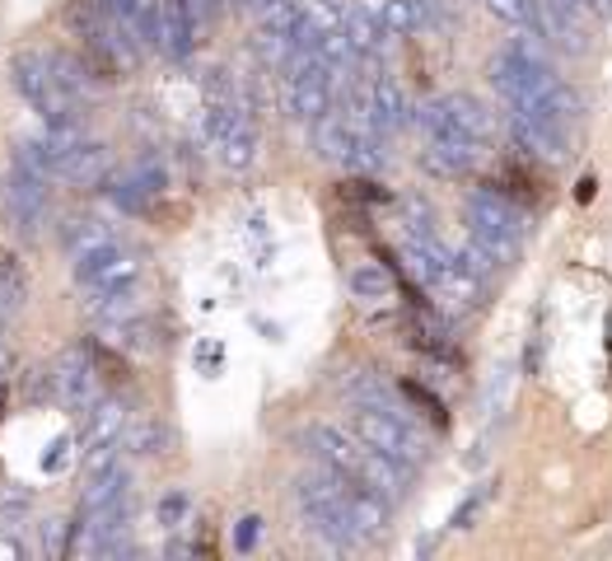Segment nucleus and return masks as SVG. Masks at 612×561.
<instances>
[{"mask_svg": "<svg viewBox=\"0 0 612 561\" xmlns=\"http://www.w3.org/2000/svg\"><path fill=\"white\" fill-rule=\"evenodd\" d=\"M309 449L313 459L346 472V478H360L365 486H374L379 496L389 501H407L412 491V468H402L389 454H379L374 445H365L360 435H346L342 426H309Z\"/></svg>", "mask_w": 612, "mask_h": 561, "instance_id": "nucleus-1", "label": "nucleus"}, {"mask_svg": "<svg viewBox=\"0 0 612 561\" xmlns=\"http://www.w3.org/2000/svg\"><path fill=\"white\" fill-rule=\"evenodd\" d=\"M467 220V239L496 262V267H510L523 253V206H515L496 183L477 187L463 206Z\"/></svg>", "mask_w": 612, "mask_h": 561, "instance_id": "nucleus-2", "label": "nucleus"}, {"mask_svg": "<svg viewBox=\"0 0 612 561\" xmlns=\"http://www.w3.org/2000/svg\"><path fill=\"white\" fill-rule=\"evenodd\" d=\"M295 501H300L304 524L327 542V548H356V542H365L360 529H356V519H351V511H346L337 472H332L327 463L304 472V478L295 482Z\"/></svg>", "mask_w": 612, "mask_h": 561, "instance_id": "nucleus-3", "label": "nucleus"}, {"mask_svg": "<svg viewBox=\"0 0 612 561\" xmlns=\"http://www.w3.org/2000/svg\"><path fill=\"white\" fill-rule=\"evenodd\" d=\"M351 426L365 445H374L379 454H389L402 468H422L430 459V440L422 435V426L407 412L393 408H365V402H351Z\"/></svg>", "mask_w": 612, "mask_h": 561, "instance_id": "nucleus-4", "label": "nucleus"}, {"mask_svg": "<svg viewBox=\"0 0 612 561\" xmlns=\"http://www.w3.org/2000/svg\"><path fill=\"white\" fill-rule=\"evenodd\" d=\"M10 76H14V90L33 103V113H38L47 127H80V99L57 80V70L47 66V57L20 51V57L10 61Z\"/></svg>", "mask_w": 612, "mask_h": 561, "instance_id": "nucleus-5", "label": "nucleus"}, {"mask_svg": "<svg viewBox=\"0 0 612 561\" xmlns=\"http://www.w3.org/2000/svg\"><path fill=\"white\" fill-rule=\"evenodd\" d=\"M141 280V257L131 249H122L117 239H103L94 249L76 253V286L84 295H113V290H131Z\"/></svg>", "mask_w": 612, "mask_h": 561, "instance_id": "nucleus-6", "label": "nucleus"}, {"mask_svg": "<svg viewBox=\"0 0 612 561\" xmlns=\"http://www.w3.org/2000/svg\"><path fill=\"white\" fill-rule=\"evenodd\" d=\"M286 103H290L295 117L313 122V127H319L332 108V70L304 47L295 51L290 66H286Z\"/></svg>", "mask_w": 612, "mask_h": 561, "instance_id": "nucleus-7", "label": "nucleus"}, {"mask_svg": "<svg viewBox=\"0 0 612 561\" xmlns=\"http://www.w3.org/2000/svg\"><path fill=\"white\" fill-rule=\"evenodd\" d=\"M5 220L20 234H38L47 220V173L38 164H28L24 154H14L10 169V187H5Z\"/></svg>", "mask_w": 612, "mask_h": 561, "instance_id": "nucleus-8", "label": "nucleus"}, {"mask_svg": "<svg viewBox=\"0 0 612 561\" xmlns=\"http://www.w3.org/2000/svg\"><path fill=\"white\" fill-rule=\"evenodd\" d=\"M51 383H57V402H66L71 412H90L94 402L103 398L99 389V370H94V360H90V342H80L71 346L66 356L51 365Z\"/></svg>", "mask_w": 612, "mask_h": 561, "instance_id": "nucleus-9", "label": "nucleus"}, {"mask_svg": "<svg viewBox=\"0 0 612 561\" xmlns=\"http://www.w3.org/2000/svg\"><path fill=\"white\" fill-rule=\"evenodd\" d=\"M365 103H370V117H374V127H379L383 136H393V131L407 127V99H402V90H397L393 76H374Z\"/></svg>", "mask_w": 612, "mask_h": 561, "instance_id": "nucleus-10", "label": "nucleus"}, {"mask_svg": "<svg viewBox=\"0 0 612 561\" xmlns=\"http://www.w3.org/2000/svg\"><path fill=\"white\" fill-rule=\"evenodd\" d=\"M430 10L435 0H379L374 20L389 38H412V33H422L430 24Z\"/></svg>", "mask_w": 612, "mask_h": 561, "instance_id": "nucleus-11", "label": "nucleus"}, {"mask_svg": "<svg viewBox=\"0 0 612 561\" xmlns=\"http://www.w3.org/2000/svg\"><path fill=\"white\" fill-rule=\"evenodd\" d=\"M342 33H346V43H351L356 61H374L379 47H383V38H389V33L379 28L374 14L360 10V5H346V10H342Z\"/></svg>", "mask_w": 612, "mask_h": 561, "instance_id": "nucleus-12", "label": "nucleus"}, {"mask_svg": "<svg viewBox=\"0 0 612 561\" xmlns=\"http://www.w3.org/2000/svg\"><path fill=\"white\" fill-rule=\"evenodd\" d=\"M57 179L76 183V187H94V183H103V179H108V150L94 146V140H80V146H76L71 154H66V164H61Z\"/></svg>", "mask_w": 612, "mask_h": 561, "instance_id": "nucleus-13", "label": "nucleus"}, {"mask_svg": "<svg viewBox=\"0 0 612 561\" xmlns=\"http://www.w3.org/2000/svg\"><path fill=\"white\" fill-rule=\"evenodd\" d=\"M482 154L477 150H453V146H435V140H426L422 146V169L435 173V179H467L472 169H477Z\"/></svg>", "mask_w": 612, "mask_h": 561, "instance_id": "nucleus-14", "label": "nucleus"}, {"mask_svg": "<svg viewBox=\"0 0 612 561\" xmlns=\"http://www.w3.org/2000/svg\"><path fill=\"white\" fill-rule=\"evenodd\" d=\"M444 108L453 113V122L472 136V140H492L496 136V117H492V108H486L482 99H472V94H444Z\"/></svg>", "mask_w": 612, "mask_h": 561, "instance_id": "nucleus-15", "label": "nucleus"}, {"mask_svg": "<svg viewBox=\"0 0 612 561\" xmlns=\"http://www.w3.org/2000/svg\"><path fill=\"white\" fill-rule=\"evenodd\" d=\"M99 445H122V408L113 398H99L84 412V449H99Z\"/></svg>", "mask_w": 612, "mask_h": 561, "instance_id": "nucleus-16", "label": "nucleus"}, {"mask_svg": "<svg viewBox=\"0 0 612 561\" xmlns=\"http://www.w3.org/2000/svg\"><path fill=\"white\" fill-rule=\"evenodd\" d=\"M103 197H108L117 210H127V216H141L154 192H150L141 179H136L131 169H127V173H113V169H108V179H103Z\"/></svg>", "mask_w": 612, "mask_h": 561, "instance_id": "nucleus-17", "label": "nucleus"}, {"mask_svg": "<svg viewBox=\"0 0 612 561\" xmlns=\"http://www.w3.org/2000/svg\"><path fill=\"white\" fill-rule=\"evenodd\" d=\"M173 61L192 51V0H164V47Z\"/></svg>", "mask_w": 612, "mask_h": 561, "instance_id": "nucleus-18", "label": "nucleus"}, {"mask_svg": "<svg viewBox=\"0 0 612 561\" xmlns=\"http://www.w3.org/2000/svg\"><path fill=\"white\" fill-rule=\"evenodd\" d=\"M253 47H257V61H262V66H272V70H286L290 57L300 51V43L286 38V33H272V28H257Z\"/></svg>", "mask_w": 612, "mask_h": 561, "instance_id": "nucleus-19", "label": "nucleus"}, {"mask_svg": "<svg viewBox=\"0 0 612 561\" xmlns=\"http://www.w3.org/2000/svg\"><path fill=\"white\" fill-rule=\"evenodd\" d=\"M351 290L360 300H383V295H393V276L383 267H356L351 272Z\"/></svg>", "mask_w": 612, "mask_h": 561, "instance_id": "nucleus-20", "label": "nucleus"}, {"mask_svg": "<svg viewBox=\"0 0 612 561\" xmlns=\"http://www.w3.org/2000/svg\"><path fill=\"white\" fill-rule=\"evenodd\" d=\"M103 239H113V234H108V225H99V220H71L66 225V243H71L76 253L94 249V243H103Z\"/></svg>", "mask_w": 612, "mask_h": 561, "instance_id": "nucleus-21", "label": "nucleus"}, {"mask_svg": "<svg viewBox=\"0 0 612 561\" xmlns=\"http://www.w3.org/2000/svg\"><path fill=\"white\" fill-rule=\"evenodd\" d=\"M127 445H131L136 454H160V449L169 445V431L160 426V421H141V426L127 435Z\"/></svg>", "mask_w": 612, "mask_h": 561, "instance_id": "nucleus-22", "label": "nucleus"}, {"mask_svg": "<svg viewBox=\"0 0 612 561\" xmlns=\"http://www.w3.org/2000/svg\"><path fill=\"white\" fill-rule=\"evenodd\" d=\"M90 360H94V370H99V379H108V383H117V379H127V360H122L117 351H108V346H99V342H90Z\"/></svg>", "mask_w": 612, "mask_h": 561, "instance_id": "nucleus-23", "label": "nucleus"}, {"mask_svg": "<svg viewBox=\"0 0 612 561\" xmlns=\"http://www.w3.org/2000/svg\"><path fill=\"white\" fill-rule=\"evenodd\" d=\"M131 173H136V179H141V183L154 192V197H160L164 183H169V173H164V164H160V154H141V160L131 164Z\"/></svg>", "mask_w": 612, "mask_h": 561, "instance_id": "nucleus-24", "label": "nucleus"}, {"mask_svg": "<svg viewBox=\"0 0 612 561\" xmlns=\"http://www.w3.org/2000/svg\"><path fill=\"white\" fill-rule=\"evenodd\" d=\"M183 519H187V496H183V491H169V496L160 501V524H169V529H178Z\"/></svg>", "mask_w": 612, "mask_h": 561, "instance_id": "nucleus-25", "label": "nucleus"}, {"mask_svg": "<svg viewBox=\"0 0 612 561\" xmlns=\"http://www.w3.org/2000/svg\"><path fill=\"white\" fill-rule=\"evenodd\" d=\"M402 398L422 402V408H426V412H430V416H435V421H440V426H444V408H440V398H435L430 389H422V383H412V379H407V383H402Z\"/></svg>", "mask_w": 612, "mask_h": 561, "instance_id": "nucleus-26", "label": "nucleus"}, {"mask_svg": "<svg viewBox=\"0 0 612 561\" xmlns=\"http://www.w3.org/2000/svg\"><path fill=\"white\" fill-rule=\"evenodd\" d=\"M0 280H5V286H20V290H24L20 262H14V253H5V249H0Z\"/></svg>", "mask_w": 612, "mask_h": 561, "instance_id": "nucleus-27", "label": "nucleus"}, {"mask_svg": "<svg viewBox=\"0 0 612 561\" xmlns=\"http://www.w3.org/2000/svg\"><path fill=\"white\" fill-rule=\"evenodd\" d=\"M257 524H262V519H253V515H249V519L239 524V548H243V552H249L253 542H257Z\"/></svg>", "mask_w": 612, "mask_h": 561, "instance_id": "nucleus-28", "label": "nucleus"}, {"mask_svg": "<svg viewBox=\"0 0 612 561\" xmlns=\"http://www.w3.org/2000/svg\"><path fill=\"white\" fill-rule=\"evenodd\" d=\"M575 5H585L589 14H608V10H612V0H575Z\"/></svg>", "mask_w": 612, "mask_h": 561, "instance_id": "nucleus-29", "label": "nucleus"}, {"mask_svg": "<svg viewBox=\"0 0 612 561\" xmlns=\"http://www.w3.org/2000/svg\"><path fill=\"white\" fill-rule=\"evenodd\" d=\"M239 5H243V10H257V5H262V0H239Z\"/></svg>", "mask_w": 612, "mask_h": 561, "instance_id": "nucleus-30", "label": "nucleus"}]
</instances>
